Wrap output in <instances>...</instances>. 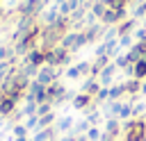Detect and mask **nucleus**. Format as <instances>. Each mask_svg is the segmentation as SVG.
<instances>
[{
    "label": "nucleus",
    "mask_w": 146,
    "mask_h": 141,
    "mask_svg": "<svg viewBox=\"0 0 146 141\" xmlns=\"http://www.w3.org/2000/svg\"><path fill=\"white\" fill-rule=\"evenodd\" d=\"M125 20V9H107L105 14H103V18H100V23L105 25V27H116L119 23H123Z\"/></svg>",
    "instance_id": "nucleus-5"
},
{
    "label": "nucleus",
    "mask_w": 146,
    "mask_h": 141,
    "mask_svg": "<svg viewBox=\"0 0 146 141\" xmlns=\"http://www.w3.org/2000/svg\"><path fill=\"white\" fill-rule=\"evenodd\" d=\"M0 141H5V134H2V132H0Z\"/></svg>",
    "instance_id": "nucleus-25"
},
{
    "label": "nucleus",
    "mask_w": 146,
    "mask_h": 141,
    "mask_svg": "<svg viewBox=\"0 0 146 141\" xmlns=\"http://www.w3.org/2000/svg\"><path fill=\"white\" fill-rule=\"evenodd\" d=\"M123 139L125 141H146V123H144V118L123 121Z\"/></svg>",
    "instance_id": "nucleus-1"
},
{
    "label": "nucleus",
    "mask_w": 146,
    "mask_h": 141,
    "mask_svg": "<svg viewBox=\"0 0 146 141\" xmlns=\"http://www.w3.org/2000/svg\"><path fill=\"white\" fill-rule=\"evenodd\" d=\"M16 139H27V134H30V130L23 125V123H16V125H11V130H9Z\"/></svg>",
    "instance_id": "nucleus-16"
},
{
    "label": "nucleus",
    "mask_w": 146,
    "mask_h": 141,
    "mask_svg": "<svg viewBox=\"0 0 146 141\" xmlns=\"http://www.w3.org/2000/svg\"><path fill=\"white\" fill-rule=\"evenodd\" d=\"M100 91V82L96 77H84V82L80 84V93H87L91 98H96V93Z\"/></svg>",
    "instance_id": "nucleus-9"
},
{
    "label": "nucleus",
    "mask_w": 146,
    "mask_h": 141,
    "mask_svg": "<svg viewBox=\"0 0 146 141\" xmlns=\"http://www.w3.org/2000/svg\"><path fill=\"white\" fill-rule=\"evenodd\" d=\"M139 93H141V96H146V80H141V89H139Z\"/></svg>",
    "instance_id": "nucleus-24"
},
{
    "label": "nucleus",
    "mask_w": 146,
    "mask_h": 141,
    "mask_svg": "<svg viewBox=\"0 0 146 141\" xmlns=\"http://www.w3.org/2000/svg\"><path fill=\"white\" fill-rule=\"evenodd\" d=\"M132 36H135V41H137V43H139V41H144V39H146V27H135Z\"/></svg>",
    "instance_id": "nucleus-23"
},
{
    "label": "nucleus",
    "mask_w": 146,
    "mask_h": 141,
    "mask_svg": "<svg viewBox=\"0 0 146 141\" xmlns=\"http://www.w3.org/2000/svg\"><path fill=\"white\" fill-rule=\"evenodd\" d=\"M144 114H146V102H132V118H144Z\"/></svg>",
    "instance_id": "nucleus-17"
},
{
    "label": "nucleus",
    "mask_w": 146,
    "mask_h": 141,
    "mask_svg": "<svg viewBox=\"0 0 146 141\" xmlns=\"http://www.w3.org/2000/svg\"><path fill=\"white\" fill-rule=\"evenodd\" d=\"M91 125H89V121L87 118H80V121H75V125H73V130H71V134L73 136H82V134H87V130H89Z\"/></svg>",
    "instance_id": "nucleus-13"
},
{
    "label": "nucleus",
    "mask_w": 146,
    "mask_h": 141,
    "mask_svg": "<svg viewBox=\"0 0 146 141\" xmlns=\"http://www.w3.org/2000/svg\"><path fill=\"white\" fill-rule=\"evenodd\" d=\"M23 125H25L30 132H36V130H39V116H36V114H34V116H27V118L23 121Z\"/></svg>",
    "instance_id": "nucleus-19"
},
{
    "label": "nucleus",
    "mask_w": 146,
    "mask_h": 141,
    "mask_svg": "<svg viewBox=\"0 0 146 141\" xmlns=\"http://www.w3.org/2000/svg\"><path fill=\"white\" fill-rule=\"evenodd\" d=\"M135 45V36L132 34H125V36H119V48H132Z\"/></svg>",
    "instance_id": "nucleus-21"
},
{
    "label": "nucleus",
    "mask_w": 146,
    "mask_h": 141,
    "mask_svg": "<svg viewBox=\"0 0 146 141\" xmlns=\"http://www.w3.org/2000/svg\"><path fill=\"white\" fill-rule=\"evenodd\" d=\"M119 141H125V139H123V136H121V139H119Z\"/></svg>",
    "instance_id": "nucleus-27"
},
{
    "label": "nucleus",
    "mask_w": 146,
    "mask_h": 141,
    "mask_svg": "<svg viewBox=\"0 0 146 141\" xmlns=\"http://www.w3.org/2000/svg\"><path fill=\"white\" fill-rule=\"evenodd\" d=\"M123 96H125V86H123V82L110 86V100H121Z\"/></svg>",
    "instance_id": "nucleus-14"
},
{
    "label": "nucleus",
    "mask_w": 146,
    "mask_h": 141,
    "mask_svg": "<svg viewBox=\"0 0 146 141\" xmlns=\"http://www.w3.org/2000/svg\"><path fill=\"white\" fill-rule=\"evenodd\" d=\"M87 45V36H84V32H73V30H68L66 34H64V39L59 41V48H64L66 52H78L80 48H84Z\"/></svg>",
    "instance_id": "nucleus-2"
},
{
    "label": "nucleus",
    "mask_w": 146,
    "mask_h": 141,
    "mask_svg": "<svg viewBox=\"0 0 146 141\" xmlns=\"http://www.w3.org/2000/svg\"><path fill=\"white\" fill-rule=\"evenodd\" d=\"M64 77H66V80H80L82 75H80L78 66H68V68H66V73H64Z\"/></svg>",
    "instance_id": "nucleus-22"
},
{
    "label": "nucleus",
    "mask_w": 146,
    "mask_h": 141,
    "mask_svg": "<svg viewBox=\"0 0 146 141\" xmlns=\"http://www.w3.org/2000/svg\"><path fill=\"white\" fill-rule=\"evenodd\" d=\"M135 27H137V18H125L123 23L116 25V32H119V36H125V34H132Z\"/></svg>",
    "instance_id": "nucleus-12"
},
{
    "label": "nucleus",
    "mask_w": 146,
    "mask_h": 141,
    "mask_svg": "<svg viewBox=\"0 0 146 141\" xmlns=\"http://www.w3.org/2000/svg\"><path fill=\"white\" fill-rule=\"evenodd\" d=\"M2 121H5V118H2V116H0V125H2Z\"/></svg>",
    "instance_id": "nucleus-26"
},
{
    "label": "nucleus",
    "mask_w": 146,
    "mask_h": 141,
    "mask_svg": "<svg viewBox=\"0 0 146 141\" xmlns=\"http://www.w3.org/2000/svg\"><path fill=\"white\" fill-rule=\"evenodd\" d=\"M105 11H107V5H105L103 0H94V2H91V14H94L98 20L103 18V14H105Z\"/></svg>",
    "instance_id": "nucleus-15"
},
{
    "label": "nucleus",
    "mask_w": 146,
    "mask_h": 141,
    "mask_svg": "<svg viewBox=\"0 0 146 141\" xmlns=\"http://www.w3.org/2000/svg\"><path fill=\"white\" fill-rule=\"evenodd\" d=\"M73 125H75V118H73V116H59V118L55 121V130H57L59 134H71Z\"/></svg>",
    "instance_id": "nucleus-10"
},
{
    "label": "nucleus",
    "mask_w": 146,
    "mask_h": 141,
    "mask_svg": "<svg viewBox=\"0 0 146 141\" xmlns=\"http://www.w3.org/2000/svg\"><path fill=\"white\" fill-rule=\"evenodd\" d=\"M116 70H119V68H116V64H114V61H110V64L98 73V77H96V80L100 82V86H107V89H110V86L116 82Z\"/></svg>",
    "instance_id": "nucleus-6"
},
{
    "label": "nucleus",
    "mask_w": 146,
    "mask_h": 141,
    "mask_svg": "<svg viewBox=\"0 0 146 141\" xmlns=\"http://www.w3.org/2000/svg\"><path fill=\"white\" fill-rule=\"evenodd\" d=\"M105 5H107V9H125L130 2L128 0H103Z\"/></svg>",
    "instance_id": "nucleus-20"
},
{
    "label": "nucleus",
    "mask_w": 146,
    "mask_h": 141,
    "mask_svg": "<svg viewBox=\"0 0 146 141\" xmlns=\"http://www.w3.org/2000/svg\"><path fill=\"white\" fill-rule=\"evenodd\" d=\"M123 86H125V96L130 98V102H135V98H137V93H139V89H141V80L128 77V80H123Z\"/></svg>",
    "instance_id": "nucleus-8"
},
{
    "label": "nucleus",
    "mask_w": 146,
    "mask_h": 141,
    "mask_svg": "<svg viewBox=\"0 0 146 141\" xmlns=\"http://www.w3.org/2000/svg\"><path fill=\"white\" fill-rule=\"evenodd\" d=\"M103 132L112 139H119V136H123V123L119 118H107L105 125H103Z\"/></svg>",
    "instance_id": "nucleus-7"
},
{
    "label": "nucleus",
    "mask_w": 146,
    "mask_h": 141,
    "mask_svg": "<svg viewBox=\"0 0 146 141\" xmlns=\"http://www.w3.org/2000/svg\"><path fill=\"white\" fill-rule=\"evenodd\" d=\"M59 75H62V68H55V66H48V64H43L41 68H39V73H36V82H41L43 86H50V84H55V82H59Z\"/></svg>",
    "instance_id": "nucleus-4"
},
{
    "label": "nucleus",
    "mask_w": 146,
    "mask_h": 141,
    "mask_svg": "<svg viewBox=\"0 0 146 141\" xmlns=\"http://www.w3.org/2000/svg\"><path fill=\"white\" fill-rule=\"evenodd\" d=\"M46 64L48 66H55V68H62V66H68L71 64V52H66L64 48H52L46 52Z\"/></svg>",
    "instance_id": "nucleus-3"
},
{
    "label": "nucleus",
    "mask_w": 146,
    "mask_h": 141,
    "mask_svg": "<svg viewBox=\"0 0 146 141\" xmlns=\"http://www.w3.org/2000/svg\"><path fill=\"white\" fill-rule=\"evenodd\" d=\"M84 136H87L89 141H100V136H103V127H100V125H98V127H94V125H91V127L87 130V134H84Z\"/></svg>",
    "instance_id": "nucleus-18"
},
{
    "label": "nucleus",
    "mask_w": 146,
    "mask_h": 141,
    "mask_svg": "<svg viewBox=\"0 0 146 141\" xmlns=\"http://www.w3.org/2000/svg\"><path fill=\"white\" fill-rule=\"evenodd\" d=\"M16 107H18V102H16V100H11V98H7V96H5V98H2V100H0V116H2V118H5V121H7V118H9V116H11V114H14V111H16Z\"/></svg>",
    "instance_id": "nucleus-11"
}]
</instances>
